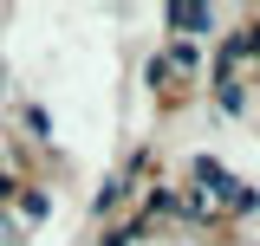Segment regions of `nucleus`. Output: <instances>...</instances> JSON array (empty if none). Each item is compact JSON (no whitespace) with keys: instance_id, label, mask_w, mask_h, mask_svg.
Wrapping results in <instances>:
<instances>
[{"instance_id":"nucleus-3","label":"nucleus","mask_w":260,"mask_h":246,"mask_svg":"<svg viewBox=\"0 0 260 246\" xmlns=\"http://www.w3.org/2000/svg\"><path fill=\"white\" fill-rule=\"evenodd\" d=\"M111 246H143V233H137V227H124V233H111Z\"/></svg>"},{"instance_id":"nucleus-1","label":"nucleus","mask_w":260,"mask_h":246,"mask_svg":"<svg viewBox=\"0 0 260 246\" xmlns=\"http://www.w3.org/2000/svg\"><path fill=\"white\" fill-rule=\"evenodd\" d=\"M176 71H195V46H182V39H176L162 59H150V78H176Z\"/></svg>"},{"instance_id":"nucleus-2","label":"nucleus","mask_w":260,"mask_h":246,"mask_svg":"<svg viewBox=\"0 0 260 246\" xmlns=\"http://www.w3.org/2000/svg\"><path fill=\"white\" fill-rule=\"evenodd\" d=\"M169 26L176 32H208V7H169Z\"/></svg>"}]
</instances>
